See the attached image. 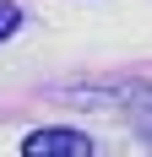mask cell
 Here are the masks:
<instances>
[{"mask_svg":"<svg viewBox=\"0 0 152 157\" xmlns=\"http://www.w3.org/2000/svg\"><path fill=\"white\" fill-rule=\"evenodd\" d=\"M22 152L27 157H92V136H82V130H33L27 141H22Z\"/></svg>","mask_w":152,"mask_h":157,"instance_id":"1","label":"cell"},{"mask_svg":"<svg viewBox=\"0 0 152 157\" xmlns=\"http://www.w3.org/2000/svg\"><path fill=\"white\" fill-rule=\"evenodd\" d=\"M22 22H27V16H22V6H16V0H0V44H6V38H16V33H22Z\"/></svg>","mask_w":152,"mask_h":157,"instance_id":"2","label":"cell"}]
</instances>
